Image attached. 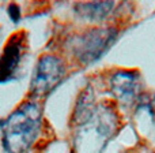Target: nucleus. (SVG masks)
<instances>
[{
    "label": "nucleus",
    "instance_id": "f257e3e1",
    "mask_svg": "<svg viewBox=\"0 0 155 153\" xmlns=\"http://www.w3.org/2000/svg\"><path fill=\"white\" fill-rule=\"evenodd\" d=\"M42 110L38 103H23L0 123L3 148L7 153H25L35 142L41 130Z\"/></svg>",
    "mask_w": 155,
    "mask_h": 153
},
{
    "label": "nucleus",
    "instance_id": "f03ea898",
    "mask_svg": "<svg viewBox=\"0 0 155 153\" xmlns=\"http://www.w3.org/2000/svg\"><path fill=\"white\" fill-rule=\"evenodd\" d=\"M76 124L79 129L74 141L75 153H102L117 129V115L110 108L99 105Z\"/></svg>",
    "mask_w": 155,
    "mask_h": 153
},
{
    "label": "nucleus",
    "instance_id": "7ed1b4c3",
    "mask_svg": "<svg viewBox=\"0 0 155 153\" xmlns=\"http://www.w3.org/2000/svg\"><path fill=\"white\" fill-rule=\"evenodd\" d=\"M64 77V64L53 55H44L35 64V70L30 83L33 94L44 96L52 92Z\"/></svg>",
    "mask_w": 155,
    "mask_h": 153
},
{
    "label": "nucleus",
    "instance_id": "20e7f679",
    "mask_svg": "<svg viewBox=\"0 0 155 153\" xmlns=\"http://www.w3.org/2000/svg\"><path fill=\"white\" fill-rule=\"evenodd\" d=\"M114 29H94L80 36L78 43L74 45L75 55L82 63L87 64L97 60L116 38Z\"/></svg>",
    "mask_w": 155,
    "mask_h": 153
},
{
    "label": "nucleus",
    "instance_id": "39448f33",
    "mask_svg": "<svg viewBox=\"0 0 155 153\" xmlns=\"http://www.w3.org/2000/svg\"><path fill=\"white\" fill-rule=\"evenodd\" d=\"M110 90L120 101H134L139 90V77L134 71H117L110 78Z\"/></svg>",
    "mask_w": 155,
    "mask_h": 153
},
{
    "label": "nucleus",
    "instance_id": "423d86ee",
    "mask_svg": "<svg viewBox=\"0 0 155 153\" xmlns=\"http://www.w3.org/2000/svg\"><path fill=\"white\" fill-rule=\"evenodd\" d=\"M22 37L14 36L3 49L0 56V82H7L14 77L22 59Z\"/></svg>",
    "mask_w": 155,
    "mask_h": 153
},
{
    "label": "nucleus",
    "instance_id": "0eeeda50",
    "mask_svg": "<svg viewBox=\"0 0 155 153\" xmlns=\"http://www.w3.org/2000/svg\"><path fill=\"white\" fill-rule=\"evenodd\" d=\"M114 7V3L112 2H93V3H79L76 4L78 14L83 18L91 19V21H101Z\"/></svg>",
    "mask_w": 155,
    "mask_h": 153
},
{
    "label": "nucleus",
    "instance_id": "6e6552de",
    "mask_svg": "<svg viewBox=\"0 0 155 153\" xmlns=\"http://www.w3.org/2000/svg\"><path fill=\"white\" fill-rule=\"evenodd\" d=\"M7 12H8V16L10 19L14 22V23H18L19 19H21V8H19L18 4L15 3H11L7 8Z\"/></svg>",
    "mask_w": 155,
    "mask_h": 153
}]
</instances>
